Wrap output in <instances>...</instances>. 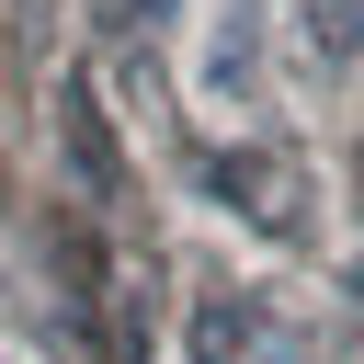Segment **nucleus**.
I'll return each instance as SVG.
<instances>
[{
    "mask_svg": "<svg viewBox=\"0 0 364 364\" xmlns=\"http://www.w3.org/2000/svg\"><path fill=\"white\" fill-rule=\"evenodd\" d=\"M193 364H307V330L273 318L262 296H205L193 307Z\"/></svg>",
    "mask_w": 364,
    "mask_h": 364,
    "instance_id": "f257e3e1",
    "label": "nucleus"
},
{
    "mask_svg": "<svg viewBox=\"0 0 364 364\" xmlns=\"http://www.w3.org/2000/svg\"><path fill=\"white\" fill-rule=\"evenodd\" d=\"M205 193H216V216H250L262 239H296V228H307V205H296V171H284L273 148H239V159H216V171H205Z\"/></svg>",
    "mask_w": 364,
    "mask_h": 364,
    "instance_id": "f03ea898",
    "label": "nucleus"
},
{
    "mask_svg": "<svg viewBox=\"0 0 364 364\" xmlns=\"http://www.w3.org/2000/svg\"><path fill=\"white\" fill-rule=\"evenodd\" d=\"M193 91L205 102H262V0H216L205 11V57H193Z\"/></svg>",
    "mask_w": 364,
    "mask_h": 364,
    "instance_id": "7ed1b4c3",
    "label": "nucleus"
},
{
    "mask_svg": "<svg viewBox=\"0 0 364 364\" xmlns=\"http://www.w3.org/2000/svg\"><path fill=\"white\" fill-rule=\"evenodd\" d=\"M296 34H307V57H318L330 80L364 68V0H296Z\"/></svg>",
    "mask_w": 364,
    "mask_h": 364,
    "instance_id": "20e7f679",
    "label": "nucleus"
},
{
    "mask_svg": "<svg viewBox=\"0 0 364 364\" xmlns=\"http://www.w3.org/2000/svg\"><path fill=\"white\" fill-rule=\"evenodd\" d=\"M159 11L171 0H91V34L102 46H136V34H159Z\"/></svg>",
    "mask_w": 364,
    "mask_h": 364,
    "instance_id": "39448f33",
    "label": "nucleus"
}]
</instances>
